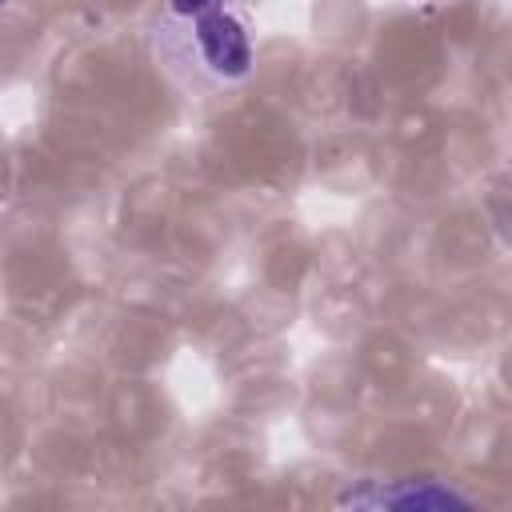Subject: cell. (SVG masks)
Here are the masks:
<instances>
[{"mask_svg": "<svg viewBox=\"0 0 512 512\" xmlns=\"http://www.w3.org/2000/svg\"><path fill=\"white\" fill-rule=\"evenodd\" d=\"M180 28V52L204 76L232 84L252 72V28L232 0H164Z\"/></svg>", "mask_w": 512, "mask_h": 512, "instance_id": "obj_1", "label": "cell"}, {"mask_svg": "<svg viewBox=\"0 0 512 512\" xmlns=\"http://www.w3.org/2000/svg\"><path fill=\"white\" fill-rule=\"evenodd\" d=\"M344 504H368V508H468V500L452 488H440L432 480H404V484H388L380 492H348Z\"/></svg>", "mask_w": 512, "mask_h": 512, "instance_id": "obj_2", "label": "cell"}, {"mask_svg": "<svg viewBox=\"0 0 512 512\" xmlns=\"http://www.w3.org/2000/svg\"><path fill=\"white\" fill-rule=\"evenodd\" d=\"M0 4H8V0H0Z\"/></svg>", "mask_w": 512, "mask_h": 512, "instance_id": "obj_3", "label": "cell"}]
</instances>
